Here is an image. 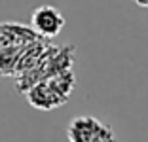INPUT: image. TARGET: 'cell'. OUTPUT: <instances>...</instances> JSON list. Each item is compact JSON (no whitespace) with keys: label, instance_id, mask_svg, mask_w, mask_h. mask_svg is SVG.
<instances>
[{"label":"cell","instance_id":"cell-1","mask_svg":"<svg viewBox=\"0 0 148 142\" xmlns=\"http://www.w3.org/2000/svg\"><path fill=\"white\" fill-rule=\"evenodd\" d=\"M74 87H76V76H74V70L69 68L31 85L23 95L32 108L49 112L69 102Z\"/></svg>","mask_w":148,"mask_h":142},{"label":"cell","instance_id":"cell-2","mask_svg":"<svg viewBox=\"0 0 148 142\" xmlns=\"http://www.w3.org/2000/svg\"><path fill=\"white\" fill-rule=\"evenodd\" d=\"M74 53H76V47L72 44L69 46H51L48 47V51L44 53V57L36 63V66H32L31 70L15 76V89L17 93H25L27 89L34 83L42 82L46 78L53 76V74H59L63 70L74 68Z\"/></svg>","mask_w":148,"mask_h":142},{"label":"cell","instance_id":"cell-3","mask_svg":"<svg viewBox=\"0 0 148 142\" xmlns=\"http://www.w3.org/2000/svg\"><path fill=\"white\" fill-rule=\"evenodd\" d=\"M66 138L69 142H118L112 127L91 114L72 117L66 125Z\"/></svg>","mask_w":148,"mask_h":142},{"label":"cell","instance_id":"cell-4","mask_svg":"<svg viewBox=\"0 0 148 142\" xmlns=\"http://www.w3.org/2000/svg\"><path fill=\"white\" fill-rule=\"evenodd\" d=\"M65 25H66L65 15L51 4L38 6L31 15V27L34 29V32L49 40L61 34Z\"/></svg>","mask_w":148,"mask_h":142},{"label":"cell","instance_id":"cell-5","mask_svg":"<svg viewBox=\"0 0 148 142\" xmlns=\"http://www.w3.org/2000/svg\"><path fill=\"white\" fill-rule=\"evenodd\" d=\"M40 34H36L32 27H27L23 23L15 21H2L0 23V47L21 46V44L32 42Z\"/></svg>","mask_w":148,"mask_h":142},{"label":"cell","instance_id":"cell-6","mask_svg":"<svg viewBox=\"0 0 148 142\" xmlns=\"http://www.w3.org/2000/svg\"><path fill=\"white\" fill-rule=\"evenodd\" d=\"M137 6H140V8H148V0H133Z\"/></svg>","mask_w":148,"mask_h":142}]
</instances>
